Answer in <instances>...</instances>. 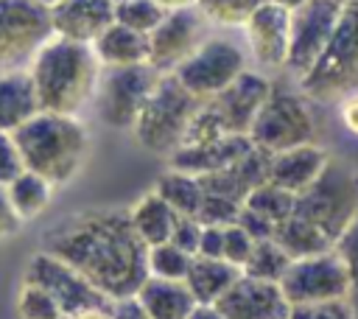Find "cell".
<instances>
[{"label":"cell","instance_id":"cell-1","mask_svg":"<svg viewBox=\"0 0 358 319\" xmlns=\"http://www.w3.org/2000/svg\"><path fill=\"white\" fill-rule=\"evenodd\" d=\"M48 255L73 266L106 299H129L148 277V246L134 235L129 213L87 210L45 235Z\"/></svg>","mask_w":358,"mask_h":319},{"label":"cell","instance_id":"cell-2","mask_svg":"<svg viewBox=\"0 0 358 319\" xmlns=\"http://www.w3.org/2000/svg\"><path fill=\"white\" fill-rule=\"evenodd\" d=\"M28 76L36 90L39 112L76 115L95 98L101 64L90 45L53 34L31 56Z\"/></svg>","mask_w":358,"mask_h":319},{"label":"cell","instance_id":"cell-3","mask_svg":"<svg viewBox=\"0 0 358 319\" xmlns=\"http://www.w3.org/2000/svg\"><path fill=\"white\" fill-rule=\"evenodd\" d=\"M22 168L48 179L53 187L64 185L81 168L90 134L76 115H56V112H36L28 123L11 132Z\"/></svg>","mask_w":358,"mask_h":319},{"label":"cell","instance_id":"cell-4","mask_svg":"<svg viewBox=\"0 0 358 319\" xmlns=\"http://www.w3.org/2000/svg\"><path fill=\"white\" fill-rule=\"evenodd\" d=\"M271 90L274 87L266 76L243 70L218 95L201 101L199 112L193 115V120L185 132L182 146H199V143H210V140H218L227 134L249 137V129Z\"/></svg>","mask_w":358,"mask_h":319},{"label":"cell","instance_id":"cell-5","mask_svg":"<svg viewBox=\"0 0 358 319\" xmlns=\"http://www.w3.org/2000/svg\"><path fill=\"white\" fill-rule=\"evenodd\" d=\"M199 106H201V101L193 98L173 78V73H159L151 95L145 98V104L131 126L137 146L157 157H171L182 146L185 132H187L193 115L199 112Z\"/></svg>","mask_w":358,"mask_h":319},{"label":"cell","instance_id":"cell-6","mask_svg":"<svg viewBox=\"0 0 358 319\" xmlns=\"http://www.w3.org/2000/svg\"><path fill=\"white\" fill-rule=\"evenodd\" d=\"M302 95L310 101H344L358 92V3L341 6L330 42L313 67L299 78Z\"/></svg>","mask_w":358,"mask_h":319},{"label":"cell","instance_id":"cell-7","mask_svg":"<svg viewBox=\"0 0 358 319\" xmlns=\"http://www.w3.org/2000/svg\"><path fill=\"white\" fill-rule=\"evenodd\" d=\"M294 215L336 243L358 215V173L338 160H327L322 173L296 196Z\"/></svg>","mask_w":358,"mask_h":319},{"label":"cell","instance_id":"cell-8","mask_svg":"<svg viewBox=\"0 0 358 319\" xmlns=\"http://www.w3.org/2000/svg\"><path fill=\"white\" fill-rule=\"evenodd\" d=\"M249 140L268 154L308 146L313 140V115L305 98L291 90H271L249 129Z\"/></svg>","mask_w":358,"mask_h":319},{"label":"cell","instance_id":"cell-9","mask_svg":"<svg viewBox=\"0 0 358 319\" xmlns=\"http://www.w3.org/2000/svg\"><path fill=\"white\" fill-rule=\"evenodd\" d=\"M246 70L243 50L227 36H204L201 45L173 70V78L199 101L218 95Z\"/></svg>","mask_w":358,"mask_h":319},{"label":"cell","instance_id":"cell-10","mask_svg":"<svg viewBox=\"0 0 358 319\" xmlns=\"http://www.w3.org/2000/svg\"><path fill=\"white\" fill-rule=\"evenodd\" d=\"M159 73L151 64L131 67H101L95 87V109L106 126L131 129L145 98L151 95Z\"/></svg>","mask_w":358,"mask_h":319},{"label":"cell","instance_id":"cell-11","mask_svg":"<svg viewBox=\"0 0 358 319\" xmlns=\"http://www.w3.org/2000/svg\"><path fill=\"white\" fill-rule=\"evenodd\" d=\"M277 285H280L285 302L294 308V305L344 299L347 288H350V277H347V269H344L341 257L336 255V249H327L322 255L291 260Z\"/></svg>","mask_w":358,"mask_h":319},{"label":"cell","instance_id":"cell-12","mask_svg":"<svg viewBox=\"0 0 358 319\" xmlns=\"http://www.w3.org/2000/svg\"><path fill=\"white\" fill-rule=\"evenodd\" d=\"M48 36H53L48 8L31 0H0V73L31 62Z\"/></svg>","mask_w":358,"mask_h":319},{"label":"cell","instance_id":"cell-13","mask_svg":"<svg viewBox=\"0 0 358 319\" xmlns=\"http://www.w3.org/2000/svg\"><path fill=\"white\" fill-rule=\"evenodd\" d=\"M338 14H341V6L336 0H308L305 6L291 11L285 67L294 70L299 78L322 56L324 45L330 42V34L336 28Z\"/></svg>","mask_w":358,"mask_h":319},{"label":"cell","instance_id":"cell-14","mask_svg":"<svg viewBox=\"0 0 358 319\" xmlns=\"http://www.w3.org/2000/svg\"><path fill=\"white\" fill-rule=\"evenodd\" d=\"M25 283H34V285L45 288L64 316H76L87 308L112 305V299H106L98 288H92L73 266H67L64 260H59L48 252H39L28 260Z\"/></svg>","mask_w":358,"mask_h":319},{"label":"cell","instance_id":"cell-15","mask_svg":"<svg viewBox=\"0 0 358 319\" xmlns=\"http://www.w3.org/2000/svg\"><path fill=\"white\" fill-rule=\"evenodd\" d=\"M204 25H207V20L196 6L168 11L162 17V22L145 36V45H148L145 62L157 73H173L201 45Z\"/></svg>","mask_w":358,"mask_h":319},{"label":"cell","instance_id":"cell-16","mask_svg":"<svg viewBox=\"0 0 358 319\" xmlns=\"http://www.w3.org/2000/svg\"><path fill=\"white\" fill-rule=\"evenodd\" d=\"M221 319H288L291 305L285 302L277 283H263L241 274L232 288L215 302Z\"/></svg>","mask_w":358,"mask_h":319},{"label":"cell","instance_id":"cell-17","mask_svg":"<svg viewBox=\"0 0 358 319\" xmlns=\"http://www.w3.org/2000/svg\"><path fill=\"white\" fill-rule=\"evenodd\" d=\"M288 20H291V11L271 6V3H260L249 14L243 28H246V39H249V48H252V56L257 59V64H263L268 70L285 67Z\"/></svg>","mask_w":358,"mask_h":319},{"label":"cell","instance_id":"cell-18","mask_svg":"<svg viewBox=\"0 0 358 319\" xmlns=\"http://www.w3.org/2000/svg\"><path fill=\"white\" fill-rule=\"evenodd\" d=\"M115 22V0H62L50 8V28L56 36L92 45L103 28Z\"/></svg>","mask_w":358,"mask_h":319},{"label":"cell","instance_id":"cell-19","mask_svg":"<svg viewBox=\"0 0 358 319\" xmlns=\"http://www.w3.org/2000/svg\"><path fill=\"white\" fill-rule=\"evenodd\" d=\"M252 146L255 143L246 134H227V137L199 143V146H179L171 154V168L193 173V176L218 173V171L229 168L232 162H238L243 154H249Z\"/></svg>","mask_w":358,"mask_h":319},{"label":"cell","instance_id":"cell-20","mask_svg":"<svg viewBox=\"0 0 358 319\" xmlns=\"http://www.w3.org/2000/svg\"><path fill=\"white\" fill-rule=\"evenodd\" d=\"M268 162H271V154L252 146L249 154H243L238 162H232L229 168L218 171V173H207V176H199L201 179V187L204 193H215V196H227L238 204L246 201V196L263 185L268 179Z\"/></svg>","mask_w":358,"mask_h":319},{"label":"cell","instance_id":"cell-21","mask_svg":"<svg viewBox=\"0 0 358 319\" xmlns=\"http://www.w3.org/2000/svg\"><path fill=\"white\" fill-rule=\"evenodd\" d=\"M327 160L330 157L322 148H316L313 143L296 146V148H288V151H280V154H271L268 179L266 182L277 185L280 190H288V193L299 196L322 173Z\"/></svg>","mask_w":358,"mask_h":319},{"label":"cell","instance_id":"cell-22","mask_svg":"<svg viewBox=\"0 0 358 319\" xmlns=\"http://www.w3.org/2000/svg\"><path fill=\"white\" fill-rule=\"evenodd\" d=\"M134 299L148 319H185L196 305L193 294L182 280H159V277H145Z\"/></svg>","mask_w":358,"mask_h":319},{"label":"cell","instance_id":"cell-23","mask_svg":"<svg viewBox=\"0 0 358 319\" xmlns=\"http://www.w3.org/2000/svg\"><path fill=\"white\" fill-rule=\"evenodd\" d=\"M39 112L36 90L28 70L0 73V132H14Z\"/></svg>","mask_w":358,"mask_h":319},{"label":"cell","instance_id":"cell-24","mask_svg":"<svg viewBox=\"0 0 358 319\" xmlns=\"http://www.w3.org/2000/svg\"><path fill=\"white\" fill-rule=\"evenodd\" d=\"M241 277V269L221 260V257H193L190 260V269L185 274V285L187 291L193 294L196 302L201 305H215L229 288L232 283Z\"/></svg>","mask_w":358,"mask_h":319},{"label":"cell","instance_id":"cell-25","mask_svg":"<svg viewBox=\"0 0 358 319\" xmlns=\"http://www.w3.org/2000/svg\"><path fill=\"white\" fill-rule=\"evenodd\" d=\"M98 64L101 67H131V64H148L145 56H148V45H145V36L120 25V22H112L109 28H103L98 34V39L90 45Z\"/></svg>","mask_w":358,"mask_h":319},{"label":"cell","instance_id":"cell-26","mask_svg":"<svg viewBox=\"0 0 358 319\" xmlns=\"http://www.w3.org/2000/svg\"><path fill=\"white\" fill-rule=\"evenodd\" d=\"M176 213L151 190L145 193L143 199H137V204L129 210V224L134 229V235L145 243V246H157V243H165L173 232V224H176Z\"/></svg>","mask_w":358,"mask_h":319},{"label":"cell","instance_id":"cell-27","mask_svg":"<svg viewBox=\"0 0 358 319\" xmlns=\"http://www.w3.org/2000/svg\"><path fill=\"white\" fill-rule=\"evenodd\" d=\"M154 193L176 213V215H190L196 218L199 207H201V199H204V187H201V179L193 176V173H185V171H165L159 179H157V187Z\"/></svg>","mask_w":358,"mask_h":319},{"label":"cell","instance_id":"cell-28","mask_svg":"<svg viewBox=\"0 0 358 319\" xmlns=\"http://www.w3.org/2000/svg\"><path fill=\"white\" fill-rule=\"evenodd\" d=\"M291 260H299V257H310V255H322L327 249H333V243L319 232L313 229L308 221H302L299 215H288L285 221H280L274 227V238H271Z\"/></svg>","mask_w":358,"mask_h":319},{"label":"cell","instance_id":"cell-29","mask_svg":"<svg viewBox=\"0 0 358 319\" xmlns=\"http://www.w3.org/2000/svg\"><path fill=\"white\" fill-rule=\"evenodd\" d=\"M50 190L53 185L31 171H22L20 176H14L8 185H6V193H8V201L14 207V213L20 215V221H28V218H36L45 213V207L50 204Z\"/></svg>","mask_w":358,"mask_h":319},{"label":"cell","instance_id":"cell-30","mask_svg":"<svg viewBox=\"0 0 358 319\" xmlns=\"http://www.w3.org/2000/svg\"><path fill=\"white\" fill-rule=\"evenodd\" d=\"M288 263H291V257L274 241H257L249 260L243 263L241 274H246L252 280H263V283H280Z\"/></svg>","mask_w":358,"mask_h":319},{"label":"cell","instance_id":"cell-31","mask_svg":"<svg viewBox=\"0 0 358 319\" xmlns=\"http://www.w3.org/2000/svg\"><path fill=\"white\" fill-rule=\"evenodd\" d=\"M294 201H296L294 193L280 190V187L271 185V182H263V185H257V187L246 196L243 207L260 213V215L268 218L271 224H280V221H285V218L294 213Z\"/></svg>","mask_w":358,"mask_h":319},{"label":"cell","instance_id":"cell-32","mask_svg":"<svg viewBox=\"0 0 358 319\" xmlns=\"http://www.w3.org/2000/svg\"><path fill=\"white\" fill-rule=\"evenodd\" d=\"M168 11L159 8L154 0H123V3H115V22L148 36L165 17Z\"/></svg>","mask_w":358,"mask_h":319},{"label":"cell","instance_id":"cell-33","mask_svg":"<svg viewBox=\"0 0 358 319\" xmlns=\"http://www.w3.org/2000/svg\"><path fill=\"white\" fill-rule=\"evenodd\" d=\"M190 255L176 249L171 241L148 246V277H159V280H185L187 269H190Z\"/></svg>","mask_w":358,"mask_h":319},{"label":"cell","instance_id":"cell-34","mask_svg":"<svg viewBox=\"0 0 358 319\" xmlns=\"http://www.w3.org/2000/svg\"><path fill=\"white\" fill-rule=\"evenodd\" d=\"M336 255L341 257L344 269H347V277H350V288H347V305H350V313L352 319H358V215L352 218V224L341 232V238L333 243Z\"/></svg>","mask_w":358,"mask_h":319},{"label":"cell","instance_id":"cell-35","mask_svg":"<svg viewBox=\"0 0 358 319\" xmlns=\"http://www.w3.org/2000/svg\"><path fill=\"white\" fill-rule=\"evenodd\" d=\"M263 0H196V8L204 14L207 22L218 25H243L249 14Z\"/></svg>","mask_w":358,"mask_h":319},{"label":"cell","instance_id":"cell-36","mask_svg":"<svg viewBox=\"0 0 358 319\" xmlns=\"http://www.w3.org/2000/svg\"><path fill=\"white\" fill-rule=\"evenodd\" d=\"M17 313H20V319H56L62 311L45 288H39L34 283H22V288L17 294Z\"/></svg>","mask_w":358,"mask_h":319},{"label":"cell","instance_id":"cell-37","mask_svg":"<svg viewBox=\"0 0 358 319\" xmlns=\"http://www.w3.org/2000/svg\"><path fill=\"white\" fill-rule=\"evenodd\" d=\"M243 204L227 199V196H215V193H204L201 199V207L196 213V218L201 224H215V227H227V224H235L238 213H241Z\"/></svg>","mask_w":358,"mask_h":319},{"label":"cell","instance_id":"cell-38","mask_svg":"<svg viewBox=\"0 0 358 319\" xmlns=\"http://www.w3.org/2000/svg\"><path fill=\"white\" fill-rule=\"evenodd\" d=\"M255 243H257V241H252L238 224H227V227H224V252H221V257H224L227 263L243 269V263L249 260Z\"/></svg>","mask_w":358,"mask_h":319},{"label":"cell","instance_id":"cell-39","mask_svg":"<svg viewBox=\"0 0 358 319\" xmlns=\"http://www.w3.org/2000/svg\"><path fill=\"white\" fill-rule=\"evenodd\" d=\"M288 319H352L347 299L313 302V305H294Z\"/></svg>","mask_w":358,"mask_h":319},{"label":"cell","instance_id":"cell-40","mask_svg":"<svg viewBox=\"0 0 358 319\" xmlns=\"http://www.w3.org/2000/svg\"><path fill=\"white\" fill-rule=\"evenodd\" d=\"M199 238H201V221H199V218H190V215H179L168 241H171L176 249H182V252H187L190 257H196Z\"/></svg>","mask_w":358,"mask_h":319},{"label":"cell","instance_id":"cell-41","mask_svg":"<svg viewBox=\"0 0 358 319\" xmlns=\"http://www.w3.org/2000/svg\"><path fill=\"white\" fill-rule=\"evenodd\" d=\"M25 168H22V160L17 154V146H14L11 134L8 132H0V187H6Z\"/></svg>","mask_w":358,"mask_h":319},{"label":"cell","instance_id":"cell-42","mask_svg":"<svg viewBox=\"0 0 358 319\" xmlns=\"http://www.w3.org/2000/svg\"><path fill=\"white\" fill-rule=\"evenodd\" d=\"M235 224H238L252 241H271V238H274V227H277V224H271L268 218H263L260 213H255V210H249V207H241Z\"/></svg>","mask_w":358,"mask_h":319},{"label":"cell","instance_id":"cell-43","mask_svg":"<svg viewBox=\"0 0 358 319\" xmlns=\"http://www.w3.org/2000/svg\"><path fill=\"white\" fill-rule=\"evenodd\" d=\"M224 252V227L215 224H201V238H199V257H221ZM224 260V257H221Z\"/></svg>","mask_w":358,"mask_h":319},{"label":"cell","instance_id":"cell-44","mask_svg":"<svg viewBox=\"0 0 358 319\" xmlns=\"http://www.w3.org/2000/svg\"><path fill=\"white\" fill-rule=\"evenodd\" d=\"M20 227H22V221H20V215L14 213V207H11V201H8V193H6V187H0V238L14 235Z\"/></svg>","mask_w":358,"mask_h":319},{"label":"cell","instance_id":"cell-45","mask_svg":"<svg viewBox=\"0 0 358 319\" xmlns=\"http://www.w3.org/2000/svg\"><path fill=\"white\" fill-rule=\"evenodd\" d=\"M341 123L350 134L358 137V92H352L341 101Z\"/></svg>","mask_w":358,"mask_h":319},{"label":"cell","instance_id":"cell-46","mask_svg":"<svg viewBox=\"0 0 358 319\" xmlns=\"http://www.w3.org/2000/svg\"><path fill=\"white\" fill-rule=\"evenodd\" d=\"M112 319H148V316H145V311L137 305V299L129 297V299L112 302Z\"/></svg>","mask_w":358,"mask_h":319},{"label":"cell","instance_id":"cell-47","mask_svg":"<svg viewBox=\"0 0 358 319\" xmlns=\"http://www.w3.org/2000/svg\"><path fill=\"white\" fill-rule=\"evenodd\" d=\"M185 319H221V313H218L215 305H201V302H196L193 311H190Z\"/></svg>","mask_w":358,"mask_h":319},{"label":"cell","instance_id":"cell-48","mask_svg":"<svg viewBox=\"0 0 358 319\" xmlns=\"http://www.w3.org/2000/svg\"><path fill=\"white\" fill-rule=\"evenodd\" d=\"M70 319H112V305H101V308H87Z\"/></svg>","mask_w":358,"mask_h":319},{"label":"cell","instance_id":"cell-49","mask_svg":"<svg viewBox=\"0 0 358 319\" xmlns=\"http://www.w3.org/2000/svg\"><path fill=\"white\" fill-rule=\"evenodd\" d=\"M154 3L165 11H179V8H193L196 6V0H154Z\"/></svg>","mask_w":358,"mask_h":319},{"label":"cell","instance_id":"cell-50","mask_svg":"<svg viewBox=\"0 0 358 319\" xmlns=\"http://www.w3.org/2000/svg\"><path fill=\"white\" fill-rule=\"evenodd\" d=\"M263 3H271V6H280L285 11H296L299 6H305L308 0H263Z\"/></svg>","mask_w":358,"mask_h":319},{"label":"cell","instance_id":"cell-51","mask_svg":"<svg viewBox=\"0 0 358 319\" xmlns=\"http://www.w3.org/2000/svg\"><path fill=\"white\" fill-rule=\"evenodd\" d=\"M31 3H36V6H42V8H48V11H50V8H56L62 0H31Z\"/></svg>","mask_w":358,"mask_h":319},{"label":"cell","instance_id":"cell-52","mask_svg":"<svg viewBox=\"0 0 358 319\" xmlns=\"http://www.w3.org/2000/svg\"><path fill=\"white\" fill-rule=\"evenodd\" d=\"M338 6H350V3H358V0H336Z\"/></svg>","mask_w":358,"mask_h":319},{"label":"cell","instance_id":"cell-53","mask_svg":"<svg viewBox=\"0 0 358 319\" xmlns=\"http://www.w3.org/2000/svg\"><path fill=\"white\" fill-rule=\"evenodd\" d=\"M56 319H70V316H64V313H59V316H56Z\"/></svg>","mask_w":358,"mask_h":319},{"label":"cell","instance_id":"cell-54","mask_svg":"<svg viewBox=\"0 0 358 319\" xmlns=\"http://www.w3.org/2000/svg\"><path fill=\"white\" fill-rule=\"evenodd\" d=\"M115 3H123V0H115Z\"/></svg>","mask_w":358,"mask_h":319}]
</instances>
